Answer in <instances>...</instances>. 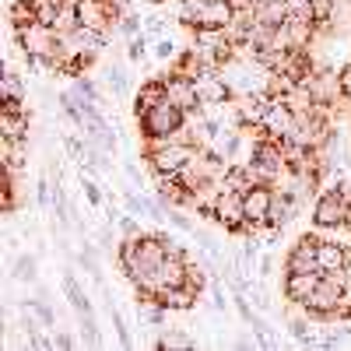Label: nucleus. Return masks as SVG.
<instances>
[{
  "mask_svg": "<svg viewBox=\"0 0 351 351\" xmlns=\"http://www.w3.org/2000/svg\"><path fill=\"white\" fill-rule=\"evenodd\" d=\"M141 127H144V134H148V137H172L180 127H186V112L176 106V102L165 99L152 112L141 116Z\"/></svg>",
  "mask_w": 351,
  "mask_h": 351,
  "instance_id": "f257e3e1",
  "label": "nucleus"
},
{
  "mask_svg": "<svg viewBox=\"0 0 351 351\" xmlns=\"http://www.w3.org/2000/svg\"><path fill=\"white\" fill-rule=\"evenodd\" d=\"M225 232H243L246 228V197L239 190L225 186L218 193V204H215V215H211Z\"/></svg>",
  "mask_w": 351,
  "mask_h": 351,
  "instance_id": "f03ea898",
  "label": "nucleus"
},
{
  "mask_svg": "<svg viewBox=\"0 0 351 351\" xmlns=\"http://www.w3.org/2000/svg\"><path fill=\"white\" fill-rule=\"evenodd\" d=\"M348 215H351V204L344 200L341 190H324L313 208L316 228H341V225H348Z\"/></svg>",
  "mask_w": 351,
  "mask_h": 351,
  "instance_id": "7ed1b4c3",
  "label": "nucleus"
},
{
  "mask_svg": "<svg viewBox=\"0 0 351 351\" xmlns=\"http://www.w3.org/2000/svg\"><path fill=\"white\" fill-rule=\"evenodd\" d=\"M232 106V120H236L243 130H256L263 123V116H267V106H271V95H263V92H253V95H236L228 102Z\"/></svg>",
  "mask_w": 351,
  "mask_h": 351,
  "instance_id": "20e7f679",
  "label": "nucleus"
},
{
  "mask_svg": "<svg viewBox=\"0 0 351 351\" xmlns=\"http://www.w3.org/2000/svg\"><path fill=\"white\" fill-rule=\"evenodd\" d=\"M295 120H299V116L291 112V106L285 99H271L260 130L267 134V137H274V141H291V134H295Z\"/></svg>",
  "mask_w": 351,
  "mask_h": 351,
  "instance_id": "39448f33",
  "label": "nucleus"
},
{
  "mask_svg": "<svg viewBox=\"0 0 351 351\" xmlns=\"http://www.w3.org/2000/svg\"><path fill=\"white\" fill-rule=\"evenodd\" d=\"M243 197H246V228H243V232H250V228H256V225H271L274 186H267V183H256V186H250Z\"/></svg>",
  "mask_w": 351,
  "mask_h": 351,
  "instance_id": "423d86ee",
  "label": "nucleus"
},
{
  "mask_svg": "<svg viewBox=\"0 0 351 351\" xmlns=\"http://www.w3.org/2000/svg\"><path fill=\"white\" fill-rule=\"evenodd\" d=\"M302 88H309V95L319 102V106H334L337 99H344L341 95V77H337V71H327V67H313V74L302 81Z\"/></svg>",
  "mask_w": 351,
  "mask_h": 351,
  "instance_id": "0eeeda50",
  "label": "nucleus"
},
{
  "mask_svg": "<svg viewBox=\"0 0 351 351\" xmlns=\"http://www.w3.org/2000/svg\"><path fill=\"white\" fill-rule=\"evenodd\" d=\"M316 250H319V239H316V236H302L295 246H291V253H288V260H285V271H288V274L319 271V263H316Z\"/></svg>",
  "mask_w": 351,
  "mask_h": 351,
  "instance_id": "6e6552de",
  "label": "nucleus"
},
{
  "mask_svg": "<svg viewBox=\"0 0 351 351\" xmlns=\"http://www.w3.org/2000/svg\"><path fill=\"white\" fill-rule=\"evenodd\" d=\"M197 95H200V106H225L232 102V88L218 71H208L197 77Z\"/></svg>",
  "mask_w": 351,
  "mask_h": 351,
  "instance_id": "1a4fd4ad",
  "label": "nucleus"
},
{
  "mask_svg": "<svg viewBox=\"0 0 351 351\" xmlns=\"http://www.w3.org/2000/svg\"><path fill=\"white\" fill-rule=\"evenodd\" d=\"M165 92H169V102H176V106H180L183 112H193V109H200L197 81H190V77L169 74V77H165Z\"/></svg>",
  "mask_w": 351,
  "mask_h": 351,
  "instance_id": "9d476101",
  "label": "nucleus"
},
{
  "mask_svg": "<svg viewBox=\"0 0 351 351\" xmlns=\"http://www.w3.org/2000/svg\"><path fill=\"white\" fill-rule=\"evenodd\" d=\"M316 263H319V274H337L348 267V246L341 239H319L316 250Z\"/></svg>",
  "mask_w": 351,
  "mask_h": 351,
  "instance_id": "9b49d317",
  "label": "nucleus"
},
{
  "mask_svg": "<svg viewBox=\"0 0 351 351\" xmlns=\"http://www.w3.org/2000/svg\"><path fill=\"white\" fill-rule=\"evenodd\" d=\"M169 92H165V77H152V81H144L137 88V95H134V116L141 120L144 112H152L158 102H165Z\"/></svg>",
  "mask_w": 351,
  "mask_h": 351,
  "instance_id": "f8f14e48",
  "label": "nucleus"
},
{
  "mask_svg": "<svg viewBox=\"0 0 351 351\" xmlns=\"http://www.w3.org/2000/svg\"><path fill=\"white\" fill-rule=\"evenodd\" d=\"M319 271H302V274H288L285 278V299L288 302H295V306H302L313 291H316V285H319Z\"/></svg>",
  "mask_w": 351,
  "mask_h": 351,
  "instance_id": "ddd939ff",
  "label": "nucleus"
},
{
  "mask_svg": "<svg viewBox=\"0 0 351 351\" xmlns=\"http://www.w3.org/2000/svg\"><path fill=\"white\" fill-rule=\"evenodd\" d=\"M197 295H200V291L186 281V285H176V288H165L162 291V295L155 299V302H162L169 313H186V309H193L197 306Z\"/></svg>",
  "mask_w": 351,
  "mask_h": 351,
  "instance_id": "4468645a",
  "label": "nucleus"
},
{
  "mask_svg": "<svg viewBox=\"0 0 351 351\" xmlns=\"http://www.w3.org/2000/svg\"><path fill=\"white\" fill-rule=\"evenodd\" d=\"M232 18H236V8L228 0H208L200 18H197V28H228Z\"/></svg>",
  "mask_w": 351,
  "mask_h": 351,
  "instance_id": "2eb2a0df",
  "label": "nucleus"
},
{
  "mask_svg": "<svg viewBox=\"0 0 351 351\" xmlns=\"http://www.w3.org/2000/svg\"><path fill=\"white\" fill-rule=\"evenodd\" d=\"M253 14H256V25H271V28H278V25L288 21L291 11H288V0H256Z\"/></svg>",
  "mask_w": 351,
  "mask_h": 351,
  "instance_id": "dca6fc26",
  "label": "nucleus"
},
{
  "mask_svg": "<svg viewBox=\"0 0 351 351\" xmlns=\"http://www.w3.org/2000/svg\"><path fill=\"white\" fill-rule=\"evenodd\" d=\"M0 134L4 141L28 137V112H0Z\"/></svg>",
  "mask_w": 351,
  "mask_h": 351,
  "instance_id": "f3484780",
  "label": "nucleus"
},
{
  "mask_svg": "<svg viewBox=\"0 0 351 351\" xmlns=\"http://www.w3.org/2000/svg\"><path fill=\"white\" fill-rule=\"evenodd\" d=\"M25 162H28V137L4 141V169H8V172H18Z\"/></svg>",
  "mask_w": 351,
  "mask_h": 351,
  "instance_id": "a211bd4d",
  "label": "nucleus"
},
{
  "mask_svg": "<svg viewBox=\"0 0 351 351\" xmlns=\"http://www.w3.org/2000/svg\"><path fill=\"white\" fill-rule=\"evenodd\" d=\"M64 291H67V299H71V306H74L77 313H92V302L81 295V288H77L74 274H64Z\"/></svg>",
  "mask_w": 351,
  "mask_h": 351,
  "instance_id": "6ab92c4d",
  "label": "nucleus"
},
{
  "mask_svg": "<svg viewBox=\"0 0 351 351\" xmlns=\"http://www.w3.org/2000/svg\"><path fill=\"white\" fill-rule=\"evenodd\" d=\"M106 81H109V88L116 95H127V88H130V74L123 71V64H112L109 71H106Z\"/></svg>",
  "mask_w": 351,
  "mask_h": 351,
  "instance_id": "aec40b11",
  "label": "nucleus"
},
{
  "mask_svg": "<svg viewBox=\"0 0 351 351\" xmlns=\"http://www.w3.org/2000/svg\"><path fill=\"white\" fill-rule=\"evenodd\" d=\"M148 39H152L148 32L127 39V56H130V60H144V56H148Z\"/></svg>",
  "mask_w": 351,
  "mask_h": 351,
  "instance_id": "412c9836",
  "label": "nucleus"
},
{
  "mask_svg": "<svg viewBox=\"0 0 351 351\" xmlns=\"http://www.w3.org/2000/svg\"><path fill=\"white\" fill-rule=\"evenodd\" d=\"M74 88H77V92H81L84 99H92V102H99V106L106 102V99H102V92H99V88H95V81H92V77H84V74H77Z\"/></svg>",
  "mask_w": 351,
  "mask_h": 351,
  "instance_id": "4be33fe9",
  "label": "nucleus"
},
{
  "mask_svg": "<svg viewBox=\"0 0 351 351\" xmlns=\"http://www.w3.org/2000/svg\"><path fill=\"white\" fill-rule=\"evenodd\" d=\"M4 99H25V84H21V77L14 71L4 74Z\"/></svg>",
  "mask_w": 351,
  "mask_h": 351,
  "instance_id": "5701e85b",
  "label": "nucleus"
},
{
  "mask_svg": "<svg viewBox=\"0 0 351 351\" xmlns=\"http://www.w3.org/2000/svg\"><path fill=\"white\" fill-rule=\"evenodd\" d=\"M14 278L36 281V260H32V256H18V260H14Z\"/></svg>",
  "mask_w": 351,
  "mask_h": 351,
  "instance_id": "b1692460",
  "label": "nucleus"
},
{
  "mask_svg": "<svg viewBox=\"0 0 351 351\" xmlns=\"http://www.w3.org/2000/svg\"><path fill=\"white\" fill-rule=\"evenodd\" d=\"M141 21H144V18H137V14H130V11H127V14H120V32H123L127 39L141 36Z\"/></svg>",
  "mask_w": 351,
  "mask_h": 351,
  "instance_id": "393cba45",
  "label": "nucleus"
},
{
  "mask_svg": "<svg viewBox=\"0 0 351 351\" xmlns=\"http://www.w3.org/2000/svg\"><path fill=\"white\" fill-rule=\"evenodd\" d=\"M176 56H180V53H176V43L172 39H155V60H176Z\"/></svg>",
  "mask_w": 351,
  "mask_h": 351,
  "instance_id": "a878e982",
  "label": "nucleus"
},
{
  "mask_svg": "<svg viewBox=\"0 0 351 351\" xmlns=\"http://www.w3.org/2000/svg\"><path fill=\"white\" fill-rule=\"evenodd\" d=\"M81 330H84V341L88 344H99V327H95V319H92V313H81Z\"/></svg>",
  "mask_w": 351,
  "mask_h": 351,
  "instance_id": "bb28decb",
  "label": "nucleus"
},
{
  "mask_svg": "<svg viewBox=\"0 0 351 351\" xmlns=\"http://www.w3.org/2000/svg\"><path fill=\"white\" fill-rule=\"evenodd\" d=\"M337 77H341V95L351 102V60H348V64L337 71Z\"/></svg>",
  "mask_w": 351,
  "mask_h": 351,
  "instance_id": "cd10ccee",
  "label": "nucleus"
},
{
  "mask_svg": "<svg viewBox=\"0 0 351 351\" xmlns=\"http://www.w3.org/2000/svg\"><path fill=\"white\" fill-rule=\"evenodd\" d=\"M144 25H148V36H152V39H162V32H165V18L152 14V18H144Z\"/></svg>",
  "mask_w": 351,
  "mask_h": 351,
  "instance_id": "c85d7f7f",
  "label": "nucleus"
},
{
  "mask_svg": "<svg viewBox=\"0 0 351 351\" xmlns=\"http://www.w3.org/2000/svg\"><path fill=\"white\" fill-rule=\"evenodd\" d=\"M28 306H32V309H36V316L43 319V324H46V327L53 324V313H49V306H46V302H28Z\"/></svg>",
  "mask_w": 351,
  "mask_h": 351,
  "instance_id": "c756f323",
  "label": "nucleus"
},
{
  "mask_svg": "<svg viewBox=\"0 0 351 351\" xmlns=\"http://www.w3.org/2000/svg\"><path fill=\"white\" fill-rule=\"evenodd\" d=\"M84 193H88V200H92V204H102V193H99L95 183H84Z\"/></svg>",
  "mask_w": 351,
  "mask_h": 351,
  "instance_id": "7c9ffc66",
  "label": "nucleus"
},
{
  "mask_svg": "<svg viewBox=\"0 0 351 351\" xmlns=\"http://www.w3.org/2000/svg\"><path fill=\"white\" fill-rule=\"evenodd\" d=\"M53 344H56V348H74V337H71V334H56Z\"/></svg>",
  "mask_w": 351,
  "mask_h": 351,
  "instance_id": "2f4dec72",
  "label": "nucleus"
},
{
  "mask_svg": "<svg viewBox=\"0 0 351 351\" xmlns=\"http://www.w3.org/2000/svg\"><path fill=\"white\" fill-rule=\"evenodd\" d=\"M215 309H225V291H221V285H215Z\"/></svg>",
  "mask_w": 351,
  "mask_h": 351,
  "instance_id": "473e14b6",
  "label": "nucleus"
},
{
  "mask_svg": "<svg viewBox=\"0 0 351 351\" xmlns=\"http://www.w3.org/2000/svg\"><path fill=\"white\" fill-rule=\"evenodd\" d=\"M260 271H263V274H271V271H274V260H271V256H263V260H260Z\"/></svg>",
  "mask_w": 351,
  "mask_h": 351,
  "instance_id": "72a5a7b5",
  "label": "nucleus"
},
{
  "mask_svg": "<svg viewBox=\"0 0 351 351\" xmlns=\"http://www.w3.org/2000/svg\"><path fill=\"white\" fill-rule=\"evenodd\" d=\"M152 4H165V0H152Z\"/></svg>",
  "mask_w": 351,
  "mask_h": 351,
  "instance_id": "f704fd0d",
  "label": "nucleus"
}]
</instances>
